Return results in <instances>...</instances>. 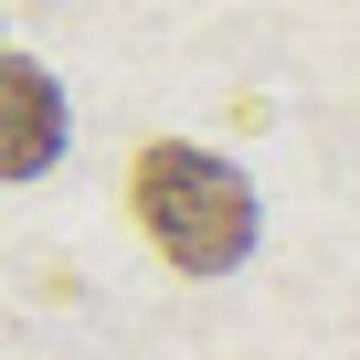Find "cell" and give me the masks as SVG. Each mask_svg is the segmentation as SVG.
Instances as JSON below:
<instances>
[{
    "instance_id": "7a4b0ae2",
    "label": "cell",
    "mask_w": 360,
    "mask_h": 360,
    "mask_svg": "<svg viewBox=\"0 0 360 360\" xmlns=\"http://www.w3.org/2000/svg\"><path fill=\"white\" fill-rule=\"evenodd\" d=\"M64 159V85L32 53H0V180H43Z\"/></svg>"
},
{
    "instance_id": "6da1fadb",
    "label": "cell",
    "mask_w": 360,
    "mask_h": 360,
    "mask_svg": "<svg viewBox=\"0 0 360 360\" xmlns=\"http://www.w3.org/2000/svg\"><path fill=\"white\" fill-rule=\"evenodd\" d=\"M127 212L159 244V265H180V276H233L255 255V191H244V169L223 148H191V138H148L138 148Z\"/></svg>"
}]
</instances>
